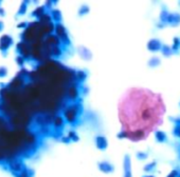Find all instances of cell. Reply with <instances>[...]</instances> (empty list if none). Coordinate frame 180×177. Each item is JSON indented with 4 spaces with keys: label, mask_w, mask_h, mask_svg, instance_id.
Masks as SVG:
<instances>
[{
    "label": "cell",
    "mask_w": 180,
    "mask_h": 177,
    "mask_svg": "<svg viewBox=\"0 0 180 177\" xmlns=\"http://www.w3.org/2000/svg\"><path fill=\"white\" fill-rule=\"evenodd\" d=\"M0 16H6V11L2 8H0Z\"/></svg>",
    "instance_id": "obj_17"
},
{
    "label": "cell",
    "mask_w": 180,
    "mask_h": 177,
    "mask_svg": "<svg viewBox=\"0 0 180 177\" xmlns=\"http://www.w3.org/2000/svg\"><path fill=\"white\" fill-rule=\"evenodd\" d=\"M10 170H11L15 175L18 174V173H20L21 171L24 170V169H23L22 161H21V160H18V159H14L11 163V165H10Z\"/></svg>",
    "instance_id": "obj_3"
},
{
    "label": "cell",
    "mask_w": 180,
    "mask_h": 177,
    "mask_svg": "<svg viewBox=\"0 0 180 177\" xmlns=\"http://www.w3.org/2000/svg\"><path fill=\"white\" fill-rule=\"evenodd\" d=\"M13 44V38L10 35H3L0 38V51L4 54V51H8Z\"/></svg>",
    "instance_id": "obj_2"
},
{
    "label": "cell",
    "mask_w": 180,
    "mask_h": 177,
    "mask_svg": "<svg viewBox=\"0 0 180 177\" xmlns=\"http://www.w3.org/2000/svg\"><path fill=\"white\" fill-rule=\"evenodd\" d=\"M55 32L57 34L58 37H61V39L65 40V39H67V34H66V31H65L64 26L61 25V24H56V28H55Z\"/></svg>",
    "instance_id": "obj_4"
},
{
    "label": "cell",
    "mask_w": 180,
    "mask_h": 177,
    "mask_svg": "<svg viewBox=\"0 0 180 177\" xmlns=\"http://www.w3.org/2000/svg\"><path fill=\"white\" fill-rule=\"evenodd\" d=\"M51 52H52V55L53 56H59L61 54V49L57 47V45H55V47H52V50H51Z\"/></svg>",
    "instance_id": "obj_10"
},
{
    "label": "cell",
    "mask_w": 180,
    "mask_h": 177,
    "mask_svg": "<svg viewBox=\"0 0 180 177\" xmlns=\"http://www.w3.org/2000/svg\"><path fill=\"white\" fill-rule=\"evenodd\" d=\"M52 16H53V19H54V20H56V21L61 20V13H59V11H57V10L52 11Z\"/></svg>",
    "instance_id": "obj_13"
},
{
    "label": "cell",
    "mask_w": 180,
    "mask_h": 177,
    "mask_svg": "<svg viewBox=\"0 0 180 177\" xmlns=\"http://www.w3.org/2000/svg\"><path fill=\"white\" fill-rule=\"evenodd\" d=\"M23 84V80L22 79H20L19 77H17V78H15L13 81H12V84L11 87H21Z\"/></svg>",
    "instance_id": "obj_8"
},
{
    "label": "cell",
    "mask_w": 180,
    "mask_h": 177,
    "mask_svg": "<svg viewBox=\"0 0 180 177\" xmlns=\"http://www.w3.org/2000/svg\"><path fill=\"white\" fill-rule=\"evenodd\" d=\"M16 63L19 65V67H23V64H24V61H26V58L23 57V56L21 55H18L17 57H16Z\"/></svg>",
    "instance_id": "obj_9"
},
{
    "label": "cell",
    "mask_w": 180,
    "mask_h": 177,
    "mask_svg": "<svg viewBox=\"0 0 180 177\" xmlns=\"http://www.w3.org/2000/svg\"><path fill=\"white\" fill-rule=\"evenodd\" d=\"M28 1H23L22 3H21V6L20 8H19V10H18V12H17V15L18 16H20V15H23L24 13L27 12V4H28Z\"/></svg>",
    "instance_id": "obj_7"
},
{
    "label": "cell",
    "mask_w": 180,
    "mask_h": 177,
    "mask_svg": "<svg viewBox=\"0 0 180 177\" xmlns=\"http://www.w3.org/2000/svg\"><path fill=\"white\" fill-rule=\"evenodd\" d=\"M77 95V92H76V90H75V87H71L69 90V96L70 97H75V96Z\"/></svg>",
    "instance_id": "obj_15"
},
{
    "label": "cell",
    "mask_w": 180,
    "mask_h": 177,
    "mask_svg": "<svg viewBox=\"0 0 180 177\" xmlns=\"http://www.w3.org/2000/svg\"><path fill=\"white\" fill-rule=\"evenodd\" d=\"M16 177H31V175H30V171L29 170H23V171H21L20 173H18V174H16Z\"/></svg>",
    "instance_id": "obj_11"
},
{
    "label": "cell",
    "mask_w": 180,
    "mask_h": 177,
    "mask_svg": "<svg viewBox=\"0 0 180 177\" xmlns=\"http://www.w3.org/2000/svg\"><path fill=\"white\" fill-rule=\"evenodd\" d=\"M61 125H63V119H61V117L59 116L55 117V119H54V127L55 128H59Z\"/></svg>",
    "instance_id": "obj_12"
},
{
    "label": "cell",
    "mask_w": 180,
    "mask_h": 177,
    "mask_svg": "<svg viewBox=\"0 0 180 177\" xmlns=\"http://www.w3.org/2000/svg\"><path fill=\"white\" fill-rule=\"evenodd\" d=\"M65 115H66V118H67L68 121H73L74 119H75V110L72 109V107H69L66 112H65Z\"/></svg>",
    "instance_id": "obj_5"
},
{
    "label": "cell",
    "mask_w": 180,
    "mask_h": 177,
    "mask_svg": "<svg viewBox=\"0 0 180 177\" xmlns=\"http://www.w3.org/2000/svg\"><path fill=\"white\" fill-rule=\"evenodd\" d=\"M3 28H4V24H3L2 21H0V32H1V31L3 30Z\"/></svg>",
    "instance_id": "obj_18"
},
{
    "label": "cell",
    "mask_w": 180,
    "mask_h": 177,
    "mask_svg": "<svg viewBox=\"0 0 180 177\" xmlns=\"http://www.w3.org/2000/svg\"><path fill=\"white\" fill-rule=\"evenodd\" d=\"M28 25H29V24L27 23V22H20L19 24H17V28L18 29H26Z\"/></svg>",
    "instance_id": "obj_16"
},
{
    "label": "cell",
    "mask_w": 180,
    "mask_h": 177,
    "mask_svg": "<svg viewBox=\"0 0 180 177\" xmlns=\"http://www.w3.org/2000/svg\"><path fill=\"white\" fill-rule=\"evenodd\" d=\"M8 75V69L6 67H0V78H4Z\"/></svg>",
    "instance_id": "obj_14"
},
{
    "label": "cell",
    "mask_w": 180,
    "mask_h": 177,
    "mask_svg": "<svg viewBox=\"0 0 180 177\" xmlns=\"http://www.w3.org/2000/svg\"><path fill=\"white\" fill-rule=\"evenodd\" d=\"M32 15L34 16V17H38V18L43 17V16L45 15V8H44V6L37 8V9L35 10L34 12L32 13Z\"/></svg>",
    "instance_id": "obj_6"
},
{
    "label": "cell",
    "mask_w": 180,
    "mask_h": 177,
    "mask_svg": "<svg viewBox=\"0 0 180 177\" xmlns=\"http://www.w3.org/2000/svg\"><path fill=\"white\" fill-rule=\"evenodd\" d=\"M165 105L161 95L142 87H131L119 101L123 134L133 141L145 139L162 123Z\"/></svg>",
    "instance_id": "obj_1"
}]
</instances>
